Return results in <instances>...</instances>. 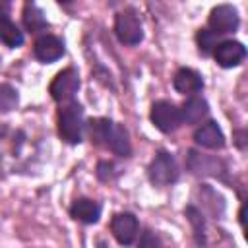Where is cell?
<instances>
[{"label":"cell","instance_id":"17","mask_svg":"<svg viewBox=\"0 0 248 248\" xmlns=\"http://www.w3.org/2000/svg\"><path fill=\"white\" fill-rule=\"evenodd\" d=\"M23 23L29 31H43L46 27V19H45L43 12L31 0H27L25 8H23Z\"/></svg>","mask_w":248,"mask_h":248},{"label":"cell","instance_id":"14","mask_svg":"<svg viewBox=\"0 0 248 248\" xmlns=\"http://www.w3.org/2000/svg\"><path fill=\"white\" fill-rule=\"evenodd\" d=\"M70 213L74 219L81 221V223H97L99 217H101V205L95 202V200H89V198H79L72 203L70 207Z\"/></svg>","mask_w":248,"mask_h":248},{"label":"cell","instance_id":"11","mask_svg":"<svg viewBox=\"0 0 248 248\" xmlns=\"http://www.w3.org/2000/svg\"><path fill=\"white\" fill-rule=\"evenodd\" d=\"M186 165L194 174H209V176H217L225 169L223 163L217 161L215 157H207V155H202L198 151H188Z\"/></svg>","mask_w":248,"mask_h":248},{"label":"cell","instance_id":"2","mask_svg":"<svg viewBox=\"0 0 248 248\" xmlns=\"http://www.w3.org/2000/svg\"><path fill=\"white\" fill-rule=\"evenodd\" d=\"M58 134L68 143H79L83 134V108L78 103H70L58 114Z\"/></svg>","mask_w":248,"mask_h":248},{"label":"cell","instance_id":"22","mask_svg":"<svg viewBox=\"0 0 248 248\" xmlns=\"http://www.w3.org/2000/svg\"><path fill=\"white\" fill-rule=\"evenodd\" d=\"M238 217H240V225H242V229L246 231V203L240 207V215H238Z\"/></svg>","mask_w":248,"mask_h":248},{"label":"cell","instance_id":"13","mask_svg":"<svg viewBox=\"0 0 248 248\" xmlns=\"http://www.w3.org/2000/svg\"><path fill=\"white\" fill-rule=\"evenodd\" d=\"M172 83H174V89H176L178 93H184V95L198 93V91H202V87H203L202 76H200L196 70H192V68H180V70L174 74Z\"/></svg>","mask_w":248,"mask_h":248},{"label":"cell","instance_id":"12","mask_svg":"<svg viewBox=\"0 0 248 248\" xmlns=\"http://www.w3.org/2000/svg\"><path fill=\"white\" fill-rule=\"evenodd\" d=\"M194 141L205 149H221L225 145V136L215 122H205L194 132Z\"/></svg>","mask_w":248,"mask_h":248},{"label":"cell","instance_id":"15","mask_svg":"<svg viewBox=\"0 0 248 248\" xmlns=\"http://www.w3.org/2000/svg\"><path fill=\"white\" fill-rule=\"evenodd\" d=\"M209 112V107L205 103V99L202 97H190L182 108H180V116H182V122L186 124H198L202 122Z\"/></svg>","mask_w":248,"mask_h":248},{"label":"cell","instance_id":"3","mask_svg":"<svg viewBox=\"0 0 248 248\" xmlns=\"http://www.w3.org/2000/svg\"><path fill=\"white\" fill-rule=\"evenodd\" d=\"M114 33L124 45H138L143 39V27L134 10H124L114 19Z\"/></svg>","mask_w":248,"mask_h":248},{"label":"cell","instance_id":"8","mask_svg":"<svg viewBox=\"0 0 248 248\" xmlns=\"http://www.w3.org/2000/svg\"><path fill=\"white\" fill-rule=\"evenodd\" d=\"M138 231H140V225L132 213H116L110 221V232L118 244H124V246L132 244L138 236Z\"/></svg>","mask_w":248,"mask_h":248},{"label":"cell","instance_id":"5","mask_svg":"<svg viewBox=\"0 0 248 248\" xmlns=\"http://www.w3.org/2000/svg\"><path fill=\"white\" fill-rule=\"evenodd\" d=\"M149 180L157 186H167L178 178V167L170 153L159 151L149 165Z\"/></svg>","mask_w":248,"mask_h":248},{"label":"cell","instance_id":"20","mask_svg":"<svg viewBox=\"0 0 248 248\" xmlns=\"http://www.w3.org/2000/svg\"><path fill=\"white\" fill-rule=\"evenodd\" d=\"M198 45H200V50L203 54H207L217 45V33H213L209 29H200L198 31Z\"/></svg>","mask_w":248,"mask_h":248},{"label":"cell","instance_id":"10","mask_svg":"<svg viewBox=\"0 0 248 248\" xmlns=\"http://www.w3.org/2000/svg\"><path fill=\"white\" fill-rule=\"evenodd\" d=\"M33 50L41 62H54L64 54V43L54 35H43L35 41Z\"/></svg>","mask_w":248,"mask_h":248},{"label":"cell","instance_id":"1","mask_svg":"<svg viewBox=\"0 0 248 248\" xmlns=\"http://www.w3.org/2000/svg\"><path fill=\"white\" fill-rule=\"evenodd\" d=\"M89 136L95 143L99 145H105L108 147L112 153L116 155H130L132 147H130V140H128V134L126 130L108 120V118H95L89 122Z\"/></svg>","mask_w":248,"mask_h":248},{"label":"cell","instance_id":"9","mask_svg":"<svg viewBox=\"0 0 248 248\" xmlns=\"http://www.w3.org/2000/svg\"><path fill=\"white\" fill-rule=\"evenodd\" d=\"M213 54H215V60H217L219 66L232 68V66H238L244 60L246 48L238 41H221V43L215 45Z\"/></svg>","mask_w":248,"mask_h":248},{"label":"cell","instance_id":"4","mask_svg":"<svg viewBox=\"0 0 248 248\" xmlns=\"http://www.w3.org/2000/svg\"><path fill=\"white\" fill-rule=\"evenodd\" d=\"M78 89H79V74L76 68H66V70L58 72L48 87V91L56 103L72 101L74 95L78 93Z\"/></svg>","mask_w":248,"mask_h":248},{"label":"cell","instance_id":"23","mask_svg":"<svg viewBox=\"0 0 248 248\" xmlns=\"http://www.w3.org/2000/svg\"><path fill=\"white\" fill-rule=\"evenodd\" d=\"M58 2H64V4H68V2H72V0H58Z\"/></svg>","mask_w":248,"mask_h":248},{"label":"cell","instance_id":"7","mask_svg":"<svg viewBox=\"0 0 248 248\" xmlns=\"http://www.w3.org/2000/svg\"><path fill=\"white\" fill-rule=\"evenodd\" d=\"M238 12L231 4L215 6L209 14V27L213 29V33H232L238 27Z\"/></svg>","mask_w":248,"mask_h":248},{"label":"cell","instance_id":"18","mask_svg":"<svg viewBox=\"0 0 248 248\" xmlns=\"http://www.w3.org/2000/svg\"><path fill=\"white\" fill-rule=\"evenodd\" d=\"M17 105V91L12 85H0V112H8Z\"/></svg>","mask_w":248,"mask_h":248},{"label":"cell","instance_id":"21","mask_svg":"<svg viewBox=\"0 0 248 248\" xmlns=\"http://www.w3.org/2000/svg\"><path fill=\"white\" fill-rule=\"evenodd\" d=\"M112 169H114L112 163H107V161L99 163V167H97V174H99V178H101V180H110V178H112V172H110Z\"/></svg>","mask_w":248,"mask_h":248},{"label":"cell","instance_id":"6","mask_svg":"<svg viewBox=\"0 0 248 248\" xmlns=\"http://www.w3.org/2000/svg\"><path fill=\"white\" fill-rule=\"evenodd\" d=\"M151 122L155 124V128H159L165 134L174 132L176 128H180L182 124V116H180V108H176L172 103L169 101H157L151 107Z\"/></svg>","mask_w":248,"mask_h":248},{"label":"cell","instance_id":"19","mask_svg":"<svg viewBox=\"0 0 248 248\" xmlns=\"http://www.w3.org/2000/svg\"><path fill=\"white\" fill-rule=\"evenodd\" d=\"M184 213H186L188 221L192 223V227H194V231H196L198 242H203V229H205V223H203V217H202L200 209H196L194 205H188V207L184 209Z\"/></svg>","mask_w":248,"mask_h":248},{"label":"cell","instance_id":"16","mask_svg":"<svg viewBox=\"0 0 248 248\" xmlns=\"http://www.w3.org/2000/svg\"><path fill=\"white\" fill-rule=\"evenodd\" d=\"M0 41L12 48H16L23 43V33L17 29V25L6 14H0Z\"/></svg>","mask_w":248,"mask_h":248}]
</instances>
